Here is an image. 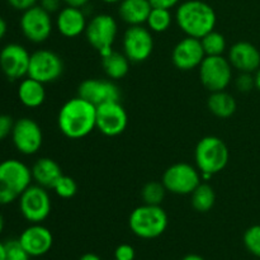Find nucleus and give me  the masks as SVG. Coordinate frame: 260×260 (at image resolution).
Instances as JSON below:
<instances>
[{"label": "nucleus", "instance_id": "nucleus-1", "mask_svg": "<svg viewBox=\"0 0 260 260\" xmlns=\"http://www.w3.org/2000/svg\"><path fill=\"white\" fill-rule=\"evenodd\" d=\"M57 124L61 134L68 139H84L96 128V107L79 95L75 96L60 108Z\"/></svg>", "mask_w": 260, "mask_h": 260}, {"label": "nucleus", "instance_id": "nucleus-2", "mask_svg": "<svg viewBox=\"0 0 260 260\" xmlns=\"http://www.w3.org/2000/svg\"><path fill=\"white\" fill-rule=\"evenodd\" d=\"M177 24L188 37L201 40L205 35L215 29L217 17L207 3L202 0H187L178 5L175 12Z\"/></svg>", "mask_w": 260, "mask_h": 260}, {"label": "nucleus", "instance_id": "nucleus-3", "mask_svg": "<svg viewBox=\"0 0 260 260\" xmlns=\"http://www.w3.org/2000/svg\"><path fill=\"white\" fill-rule=\"evenodd\" d=\"M32 180V173L24 162L15 159L0 162V206L19 200Z\"/></svg>", "mask_w": 260, "mask_h": 260}, {"label": "nucleus", "instance_id": "nucleus-4", "mask_svg": "<svg viewBox=\"0 0 260 260\" xmlns=\"http://www.w3.org/2000/svg\"><path fill=\"white\" fill-rule=\"evenodd\" d=\"M132 233L141 239H156L168 228V215L160 206L142 205L135 208L128 218Z\"/></svg>", "mask_w": 260, "mask_h": 260}, {"label": "nucleus", "instance_id": "nucleus-5", "mask_svg": "<svg viewBox=\"0 0 260 260\" xmlns=\"http://www.w3.org/2000/svg\"><path fill=\"white\" fill-rule=\"evenodd\" d=\"M229 149L225 142L216 136H206L196 146L194 159L200 173L215 175L222 172L229 162Z\"/></svg>", "mask_w": 260, "mask_h": 260}, {"label": "nucleus", "instance_id": "nucleus-6", "mask_svg": "<svg viewBox=\"0 0 260 260\" xmlns=\"http://www.w3.org/2000/svg\"><path fill=\"white\" fill-rule=\"evenodd\" d=\"M84 33L89 45L103 57L113 50L112 47L118 35V24L112 15L98 14L89 20Z\"/></svg>", "mask_w": 260, "mask_h": 260}, {"label": "nucleus", "instance_id": "nucleus-7", "mask_svg": "<svg viewBox=\"0 0 260 260\" xmlns=\"http://www.w3.org/2000/svg\"><path fill=\"white\" fill-rule=\"evenodd\" d=\"M198 69L201 83L211 93L225 90L233 80V66L223 56H206Z\"/></svg>", "mask_w": 260, "mask_h": 260}, {"label": "nucleus", "instance_id": "nucleus-8", "mask_svg": "<svg viewBox=\"0 0 260 260\" xmlns=\"http://www.w3.org/2000/svg\"><path fill=\"white\" fill-rule=\"evenodd\" d=\"M51 197L41 185H29L19 197V211L30 223H41L51 213Z\"/></svg>", "mask_w": 260, "mask_h": 260}, {"label": "nucleus", "instance_id": "nucleus-9", "mask_svg": "<svg viewBox=\"0 0 260 260\" xmlns=\"http://www.w3.org/2000/svg\"><path fill=\"white\" fill-rule=\"evenodd\" d=\"M201 173L197 168L187 162H177L165 170L162 184L168 192L178 196L190 194L200 185Z\"/></svg>", "mask_w": 260, "mask_h": 260}, {"label": "nucleus", "instance_id": "nucleus-10", "mask_svg": "<svg viewBox=\"0 0 260 260\" xmlns=\"http://www.w3.org/2000/svg\"><path fill=\"white\" fill-rule=\"evenodd\" d=\"M63 73V62L60 56L50 50H38L30 55L28 75L43 84L53 83Z\"/></svg>", "mask_w": 260, "mask_h": 260}, {"label": "nucleus", "instance_id": "nucleus-11", "mask_svg": "<svg viewBox=\"0 0 260 260\" xmlns=\"http://www.w3.org/2000/svg\"><path fill=\"white\" fill-rule=\"evenodd\" d=\"M123 53L131 62H144L154 50V37L144 25H129L123 35Z\"/></svg>", "mask_w": 260, "mask_h": 260}, {"label": "nucleus", "instance_id": "nucleus-12", "mask_svg": "<svg viewBox=\"0 0 260 260\" xmlns=\"http://www.w3.org/2000/svg\"><path fill=\"white\" fill-rule=\"evenodd\" d=\"M19 24L23 36L33 43L45 42L52 33L51 14L41 5H35L24 10L20 17Z\"/></svg>", "mask_w": 260, "mask_h": 260}, {"label": "nucleus", "instance_id": "nucleus-13", "mask_svg": "<svg viewBox=\"0 0 260 260\" xmlns=\"http://www.w3.org/2000/svg\"><path fill=\"white\" fill-rule=\"evenodd\" d=\"M10 136H12L15 149L23 155L36 154L42 146V129L35 119L28 118V117H23L14 122Z\"/></svg>", "mask_w": 260, "mask_h": 260}, {"label": "nucleus", "instance_id": "nucleus-14", "mask_svg": "<svg viewBox=\"0 0 260 260\" xmlns=\"http://www.w3.org/2000/svg\"><path fill=\"white\" fill-rule=\"evenodd\" d=\"M128 124V116L121 102H109L96 107V128L108 137L123 134Z\"/></svg>", "mask_w": 260, "mask_h": 260}, {"label": "nucleus", "instance_id": "nucleus-15", "mask_svg": "<svg viewBox=\"0 0 260 260\" xmlns=\"http://www.w3.org/2000/svg\"><path fill=\"white\" fill-rule=\"evenodd\" d=\"M30 55L19 43H9L0 51V69L10 80L28 75Z\"/></svg>", "mask_w": 260, "mask_h": 260}, {"label": "nucleus", "instance_id": "nucleus-16", "mask_svg": "<svg viewBox=\"0 0 260 260\" xmlns=\"http://www.w3.org/2000/svg\"><path fill=\"white\" fill-rule=\"evenodd\" d=\"M78 95L95 107L109 102H121V90L111 80L86 79L79 85Z\"/></svg>", "mask_w": 260, "mask_h": 260}, {"label": "nucleus", "instance_id": "nucleus-17", "mask_svg": "<svg viewBox=\"0 0 260 260\" xmlns=\"http://www.w3.org/2000/svg\"><path fill=\"white\" fill-rule=\"evenodd\" d=\"M206 53L203 51L201 40L194 37H185L175 45L172 52V61L177 69L189 71L200 68Z\"/></svg>", "mask_w": 260, "mask_h": 260}, {"label": "nucleus", "instance_id": "nucleus-18", "mask_svg": "<svg viewBox=\"0 0 260 260\" xmlns=\"http://www.w3.org/2000/svg\"><path fill=\"white\" fill-rule=\"evenodd\" d=\"M19 241L30 256H42L52 248L53 236L52 233L41 223H32L20 234Z\"/></svg>", "mask_w": 260, "mask_h": 260}, {"label": "nucleus", "instance_id": "nucleus-19", "mask_svg": "<svg viewBox=\"0 0 260 260\" xmlns=\"http://www.w3.org/2000/svg\"><path fill=\"white\" fill-rule=\"evenodd\" d=\"M228 58L231 66L240 73H255L260 68L259 50L246 41H240L231 46Z\"/></svg>", "mask_w": 260, "mask_h": 260}, {"label": "nucleus", "instance_id": "nucleus-20", "mask_svg": "<svg viewBox=\"0 0 260 260\" xmlns=\"http://www.w3.org/2000/svg\"><path fill=\"white\" fill-rule=\"evenodd\" d=\"M86 24L88 20L85 13L83 12V8L66 5L58 12L56 18V28L63 37L68 38L78 37L85 32Z\"/></svg>", "mask_w": 260, "mask_h": 260}, {"label": "nucleus", "instance_id": "nucleus-21", "mask_svg": "<svg viewBox=\"0 0 260 260\" xmlns=\"http://www.w3.org/2000/svg\"><path fill=\"white\" fill-rule=\"evenodd\" d=\"M32 173V179L35 180L36 184L46 188V189H52L55 183L60 179L62 175L61 167L50 157H41L33 164L30 168Z\"/></svg>", "mask_w": 260, "mask_h": 260}, {"label": "nucleus", "instance_id": "nucleus-22", "mask_svg": "<svg viewBox=\"0 0 260 260\" xmlns=\"http://www.w3.org/2000/svg\"><path fill=\"white\" fill-rule=\"evenodd\" d=\"M151 9L149 0H122L119 3L118 14L128 25H142L146 23Z\"/></svg>", "mask_w": 260, "mask_h": 260}, {"label": "nucleus", "instance_id": "nucleus-23", "mask_svg": "<svg viewBox=\"0 0 260 260\" xmlns=\"http://www.w3.org/2000/svg\"><path fill=\"white\" fill-rule=\"evenodd\" d=\"M18 98L20 103L28 108H37L46 99L45 84L27 76L18 86Z\"/></svg>", "mask_w": 260, "mask_h": 260}, {"label": "nucleus", "instance_id": "nucleus-24", "mask_svg": "<svg viewBox=\"0 0 260 260\" xmlns=\"http://www.w3.org/2000/svg\"><path fill=\"white\" fill-rule=\"evenodd\" d=\"M207 107L213 116L218 118H230L236 112L238 104L231 94L221 90L211 93V95L208 96Z\"/></svg>", "mask_w": 260, "mask_h": 260}, {"label": "nucleus", "instance_id": "nucleus-25", "mask_svg": "<svg viewBox=\"0 0 260 260\" xmlns=\"http://www.w3.org/2000/svg\"><path fill=\"white\" fill-rule=\"evenodd\" d=\"M129 62L131 61L127 58L124 53L113 50L108 55L102 57V66H103L104 73L109 79H113V80L124 78L128 74Z\"/></svg>", "mask_w": 260, "mask_h": 260}, {"label": "nucleus", "instance_id": "nucleus-26", "mask_svg": "<svg viewBox=\"0 0 260 260\" xmlns=\"http://www.w3.org/2000/svg\"><path fill=\"white\" fill-rule=\"evenodd\" d=\"M216 202L213 188L208 183H200L197 188L190 193V203L198 212H208L212 210Z\"/></svg>", "mask_w": 260, "mask_h": 260}, {"label": "nucleus", "instance_id": "nucleus-27", "mask_svg": "<svg viewBox=\"0 0 260 260\" xmlns=\"http://www.w3.org/2000/svg\"><path fill=\"white\" fill-rule=\"evenodd\" d=\"M173 15L170 9H164V8H152L150 12L149 18L146 20L147 28L151 32L162 33L168 30L172 25Z\"/></svg>", "mask_w": 260, "mask_h": 260}, {"label": "nucleus", "instance_id": "nucleus-28", "mask_svg": "<svg viewBox=\"0 0 260 260\" xmlns=\"http://www.w3.org/2000/svg\"><path fill=\"white\" fill-rule=\"evenodd\" d=\"M201 43L206 56H222L226 51V38L215 29L203 36Z\"/></svg>", "mask_w": 260, "mask_h": 260}, {"label": "nucleus", "instance_id": "nucleus-29", "mask_svg": "<svg viewBox=\"0 0 260 260\" xmlns=\"http://www.w3.org/2000/svg\"><path fill=\"white\" fill-rule=\"evenodd\" d=\"M167 188L164 184L159 182H149L144 185L141 190V197L145 205H152V206H160L165 198V193H167Z\"/></svg>", "mask_w": 260, "mask_h": 260}, {"label": "nucleus", "instance_id": "nucleus-30", "mask_svg": "<svg viewBox=\"0 0 260 260\" xmlns=\"http://www.w3.org/2000/svg\"><path fill=\"white\" fill-rule=\"evenodd\" d=\"M55 190L56 194L61 198H73L74 196L78 192V184H76L75 180L71 177H68V175H61L60 179L55 183L52 188Z\"/></svg>", "mask_w": 260, "mask_h": 260}, {"label": "nucleus", "instance_id": "nucleus-31", "mask_svg": "<svg viewBox=\"0 0 260 260\" xmlns=\"http://www.w3.org/2000/svg\"><path fill=\"white\" fill-rule=\"evenodd\" d=\"M246 250L260 258V225H254L245 231L243 236Z\"/></svg>", "mask_w": 260, "mask_h": 260}, {"label": "nucleus", "instance_id": "nucleus-32", "mask_svg": "<svg viewBox=\"0 0 260 260\" xmlns=\"http://www.w3.org/2000/svg\"><path fill=\"white\" fill-rule=\"evenodd\" d=\"M5 255L7 260H29L30 255L27 253L23 245L20 244L19 239H10L5 241Z\"/></svg>", "mask_w": 260, "mask_h": 260}, {"label": "nucleus", "instance_id": "nucleus-33", "mask_svg": "<svg viewBox=\"0 0 260 260\" xmlns=\"http://www.w3.org/2000/svg\"><path fill=\"white\" fill-rule=\"evenodd\" d=\"M236 89L241 93H249L255 88V78L253 73H240L235 80Z\"/></svg>", "mask_w": 260, "mask_h": 260}, {"label": "nucleus", "instance_id": "nucleus-34", "mask_svg": "<svg viewBox=\"0 0 260 260\" xmlns=\"http://www.w3.org/2000/svg\"><path fill=\"white\" fill-rule=\"evenodd\" d=\"M136 251L128 244H121L114 250V260H135Z\"/></svg>", "mask_w": 260, "mask_h": 260}, {"label": "nucleus", "instance_id": "nucleus-35", "mask_svg": "<svg viewBox=\"0 0 260 260\" xmlns=\"http://www.w3.org/2000/svg\"><path fill=\"white\" fill-rule=\"evenodd\" d=\"M14 121L8 114H0V141L7 139L9 135H12Z\"/></svg>", "mask_w": 260, "mask_h": 260}, {"label": "nucleus", "instance_id": "nucleus-36", "mask_svg": "<svg viewBox=\"0 0 260 260\" xmlns=\"http://www.w3.org/2000/svg\"><path fill=\"white\" fill-rule=\"evenodd\" d=\"M37 2L38 0H8L10 7L17 10H20V12H24V10L37 5Z\"/></svg>", "mask_w": 260, "mask_h": 260}, {"label": "nucleus", "instance_id": "nucleus-37", "mask_svg": "<svg viewBox=\"0 0 260 260\" xmlns=\"http://www.w3.org/2000/svg\"><path fill=\"white\" fill-rule=\"evenodd\" d=\"M61 2L62 0H41V7L48 12L51 13H56V12H60V8H61Z\"/></svg>", "mask_w": 260, "mask_h": 260}, {"label": "nucleus", "instance_id": "nucleus-38", "mask_svg": "<svg viewBox=\"0 0 260 260\" xmlns=\"http://www.w3.org/2000/svg\"><path fill=\"white\" fill-rule=\"evenodd\" d=\"M152 8H164V9H172L179 4L180 0H149Z\"/></svg>", "mask_w": 260, "mask_h": 260}, {"label": "nucleus", "instance_id": "nucleus-39", "mask_svg": "<svg viewBox=\"0 0 260 260\" xmlns=\"http://www.w3.org/2000/svg\"><path fill=\"white\" fill-rule=\"evenodd\" d=\"M66 5L69 7H75V8H83L85 7L89 3V0H62Z\"/></svg>", "mask_w": 260, "mask_h": 260}, {"label": "nucleus", "instance_id": "nucleus-40", "mask_svg": "<svg viewBox=\"0 0 260 260\" xmlns=\"http://www.w3.org/2000/svg\"><path fill=\"white\" fill-rule=\"evenodd\" d=\"M79 260H102V259H101V256L96 255V254H94V253H86V254H84V255H81Z\"/></svg>", "mask_w": 260, "mask_h": 260}, {"label": "nucleus", "instance_id": "nucleus-41", "mask_svg": "<svg viewBox=\"0 0 260 260\" xmlns=\"http://www.w3.org/2000/svg\"><path fill=\"white\" fill-rule=\"evenodd\" d=\"M7 22L4 20V18L0 17V40H2L3 37L5 36V33H7Z\"/></svg>", "mask_w": 260, "mask_h": 260}, {"label": "nucleus", "instance_id": "nucleus-42", "mask_svg": "<svg viewBox=\"0 0 260 260\" xmlns=\"http://www.w3.org/2000/svg\"><path fill=\"white\" fill-rule=\"evenodd\" d=\"M182 260H206V259L203 258V256L198 255V254H188V255H185Z\"/></svg>", "mask_w": 260, "mask_h": 260}, {"label": "nucleus", "instance_id": "nucleus-43", "mask_svg": "<svg viewBox=\"0 0 260 260\" xmlns=\"http://www.w3.org/2000/svg\"><path fill=\"white\" fill-rule=\"evenodd\" d=\"M254 78H255V89H258V90L260 91V68L255 71V75H254Z\"/></svg>", "mask_w": 260, "mask_h": 260}, {"label": "nucleus", "instance_id": "nucleus-44", "mask_svg": "<svg viewBox=\"0 0 260 260\" xmlns=\"http://www.w3.org/2000/svg\"><path fill=\"white\" fill-rule=\"evenodd\" d=\"M0 260H7V255H5V246L4 243L0 241Z\"/></svg>", "mask_w": 260, "mask_h": 260}, {"label": "nucleus", "instance_id": "nucleus-45", "mask_svg": "<svg viewBox=\"0 0 260 260\" xmlns=\"http://www.w3.org/2000/svg\"><path fill=\"white\" fill-rule=\"evenodd\" d=\"M3 230H4V217H3L2 213H0V235H2Z\"/></svg>", "mask_w": 260, "mask_h": 260}, {"label": "nucleus", "instance_id": "nucleus-46", "mask_svg": "<svg viewBox=\"0 0 260 260\" xmlns=\"http://www.w3.org/2000/svg\"><path fill=\"white\" fill-rule=\"evenodd\" d=\"M102 2L107 3V4H116V3H121L122 0H102Z\"/></svg>", "mask_w": 260, "mask_h": 260}]
</instances>
